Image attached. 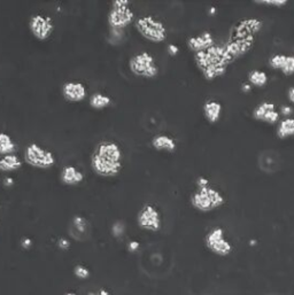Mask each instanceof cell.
Instances as JSON below:
<instances>
[{
    "mask_svg": "<svg viewBox=\"0 0 294 295\" xmlns=\"http://www.w3.org/2000/svg\"><path fill=\"white\" fill-rule=\"evenodd\" d=\"M122 153L118 144L103 140L94 148L91 157V167L100 177H114L122 169Z\"/></svg>",
    "mask_w": 294,
    "mask_h": 295,
    "instance_id": "cell-1",
    "label": "cell"
},
{
    "mask_svg": "<svg viewBox=\"0 0 294 295\" xmlns=\"http://www.w3.org/2000/svg\"><path fill=\"white\" fill-rule=\"evenodd\" d=\"M194 62L200 69L202 76L207 80H215L224 76L229 66L233 63L232 59L227 53L225 44H215L207 51L195 53Z\"/></svg>",
    "mask_w": 294,
    "mask_h": 295,
    "instance_id": "cell-2",
    "label": "cell"
},
{
    "mask_svg": "<svg viewBox=\"0 0 294 295\" xmlns=\"http://www.w3.org/2000/svg\"><path fill=\"white\" fill-rule=\"evenodd\" d=\"M190 201L192 207L198 212L211 213L222 207L225 203V198L218 188L208 185L204 187H197L191 194Z\"/></svg>",
    "mask_w": 294,
    "mask_h": 295,
    "instance_id": "cell-3",
    "label": "cell"
},
{
    "mask_svg": "<svg viewBox=\"0 0 294 295\" xmlns=\"http://www.w3.org/2000/svg\"><path fill=\"white\" fill-rule=\"evenodd\" d=\"M135 27L145 39L152 43H162L167 39V28L162 21L152 15L138 17L135 21Z\"/></svg>",
    "mask_w": 294,
    "mask_h": 295,
    "instance_id": "cell-4",
    "label": "cell"
},
{
    "mask_svg": "<svg viewBox=\"0 0 294 295\" xmlns=\"http://www.w3.org/2000/svg\"><path fill=\"white\" fill-rule=\"evenodd\" d=\"M108 24L111 29L123 30L129 24L134 22L135 14L130 8L129 0H115L108 13Z\"/></svg>",
    "mask_w": 294,
    "mask_h": 295,
    "instance_id": "cell-5",
    "label": "cell"
},
{
    "mask_svg": "<svg viewBox=\"0 0 294 295\" xmlns=\"http://www.w3.org/2000/svg\"><path fill=\"white\" fill-rule=\"evenodd\" d=\"M129 68L134 75L143 78H154L159 75L160 72L155 59L146 51L135 54L129 61Z\"/></svg>",
    "mask_w": 294,
    "mask_h": 295,
    "instance_id": "cell-6",
    "label": "cell"
},
{
    "mask_svg": "<svg viewBox=\"0 0 294 295\" xmlns=\"http://www.w3.org/2000/svg\"><path fill=\"white\" fill-rule=\"evenodd\" d=\"M24 161L37 169H48L55 164V156L51 150L31 143L24 149Z\"/></svg>",
    "mask_w": 294,
    "mask_h": 295,
    "instance_id": "cell-7",
    "label": "cell"
},
{
    "mask_svg": "<svg viewBox=\"0 0 294 295\" xmlns=\"http://www.w3.org/2000/svg\"><path fill=\"white\" fill-rule=\"evenodd\" d=\"M206 247L213 254L220 256V258H226L233 251V246L227 240L225 237V231L223 227L215 226L205 237Z\"/></svg>",
    "mask_w": 294,
    "mask_h": 295,
    "instance_id": "cell-8",
    "label": "cell"
},
{
    "mask_svg": "<svg viewBox=\"0 0 294 295\" xmlns=\"http://www.w3.org/2000/svg\"><path fill=\"white\" fill-rule=\"evenodd\" d=\"M282 156L274 148H265L257 155V167L265 175H275L282 169Z\"/></svg>",
    "mask_w": 294,
    "mask_h": 295,
    "instance_id": "cell-9",
    "label": "cell"
},
{
    "mask_svg": "<svg viewBox=\"0 0 294 295\" xmlns=\"http://www.w3.org/2000/svg\"><path fill=\"white\" fill-rule=\"evenodd\" d=\"M29 29L38 40H46L53 34L54 23L52 17L43 14H36L30 17Z\"/></svg>",
    "mask_w": 294,
    "mask_h": 295,
    "instance_id": "cell-10",
    "label": "cell"
},
{
    "mask_svg": "<svg viewBox=\"0 0 294 295\" xmlns=\"http://www.w3.org/2000/svg\"><path fill=\"white\" fill-rule=\"evenodd\" d=\"M138 225L146 231L156 232L161 227V216L159 210L153 205H145L138 213Z\"/></svg>",
    "mask_w": 294,
    "mask_h": 295,
    "instance_id": "cell-11",
    "label": "cell"
},
{
    "mask_svg": "<svg viewBox=\"0 0 294 295\" xmlns=\"http://www.w3.org/2000/svg\"><path fill=\"white\" fill-rule=\"evenodd\" d=\"M253 118L255 121L267 123V124H278L281 121V114L276 110V105L271 101H263L253 110Z\"/></svg>",
    "mask_w": 294,
    "mask_h": 295,
    "instance_id": "cell-12",
    "label": "cell"
},
{
    "mask_svg": "<svg viewBox=\"0 0 294 295\" xmlns=\"http://www.w3.org/2000/svg\"><path fill=\"white\" fill-rule=\"evenodd\" d=\"M263 28V22L258 19H244L238 22L233 27L232 33H231V38H248L255 37V35L260 33Z\"/></svg>",
    "mask_w": 294,
    "mask_h": 295,
    "instance_id": "cell-13",
    "label": "cell"
},
{
    "mask_svg": "<svg viewBox=\"0 0 294 295\" xmlns=\"http://www.w3.org/2000/svg\"><path fill=\"white\" fill-rule=\"evenodd\" d=\"M62 96L68 103H80L86 98V87L77 80L66 82L62 85Z\"/></svg>",
    "mask_w": 294,
    "mask_h": 295,
    "instance_id": "cell-14",
    "label": "cell"
},
{
    "mask_svg": "<svg viewBox=\"0 0 294 295\" xmlns=\"http://www.w3.org/2000/svg\"><path fill=\"white\" fill-rule=\"evenodd\" d=\"M187 47L190 48V51L193 52V53H199V52L207 51L208 48H211L213 45H215L214 36L211 31H202L199 35H195V36H192L187 39L186 41Z\"/></svg>",
    "mask_w": 294,
    "mask_h": 295,
    "instance_id": "cell-15",
    "label": "cell"
},
{
    "mask_svg": "<svg viewBox=\"0 0 294 295\" xmlns=\"http://www.w3.org/2000/svg\"><path fill=\"white\" fill-rule=\"evenodd\" d=\"M269 66L274 70H278L283 75H294V55L286 54H274L268 60Z\"/></svg>",
    "mask_w": 294,
    "mask_h": 295,
    "instance_id": "cell-16",
    "label": "cell"
},
{
    "mask_svg": "<svg viewBox=\"0 0 294 295\" xmlns=\"http://www.w3.org/2000/svg\"><path fill=\"white\" fill-rule=\"evenodd\" d=\"M69 233H71L72 238L78 241H84L89 239L91 233L89 221L83 216H75L72 220L71 226H69Z\"/></svg>",
    "mask_w": 294,
    "mask_h": 295,
    "instance_id": "cell-17",
    "label": "cell"
},
{
    "mask_svg": "<svg viewBox=\"0 0 294 295\" xmlns=\"http://www.w3.org/2000/svg\"><path fill=\"white\" fill-rule=\"evenodd\" d=\"M60 181L65 185L75 186L84 181V174L74 166H65L60 171Z\"/></svg>",
    "mask_w": 294,
    "mask_h": 295,
    "instance_id": "cell-18",
    "label": "cell"
},
{
    "mask_svg": "<svg viewBox=\"0 0 294 295\" xmlns=\"http://www.w3.org/2000/svg\"><path fill=\"white\" fill-rule=\"evenodd\" d=\"M152 146L159 152L173 153L177 148V143L171 136L156 135L152 139Z\"/></svg>",
    "mask_w": 294,
    "mask_h": 295,
    "instance_id": "cell-19",
    "label": "cell"
},
{
    "mask_svg": "<svg viewBox=\"0 0 294 295\" xmlns=\"http://www.w3.org/2000/svg\"><path fill=\"white\" fill-rule=\"evenodd\" d=\"M202 111H204L205 118L207 119L208 123L211 124H215L220 121V116H222V105L218 101L214 100H207L202 106Z\"/></svg>",
    "mask_w": 294,
    "mask_h": 295,
    "instance_id": "cell-20",
    "label": "cell"
},
{
    "mask_svg": "<svg viewBox=\"0 0 294 295\" xmlns=\"http://www.w3.org/2000/svg\"><path fill=\"white\" fill-rule=\"evenodd\" d=\"M22 167V160L15 154L3 155L0 157V170L3 173H12L19 170Z\"/></svg>",
    "mask_w": 294,
    "mask_h": 295,
    "instance_id": "cell-21",
    "label": "cell"
},
{
    "mask_svg": "<svg viewBox=\"0 0 294 295\" xmlns=\"http://www.w3.org/2000/svg\"><path fill=\"white\" fill-rule=\"evenodd\" d=\"M276 135L279 139H288L294 137V117H288L279 121Z\"/></svg>",
    "mask_w": 294,
    "mask_h": 295,
    "instance_id": "cell-22",
    "label": "cell"
},
{
    "mask_svg": "<svg viewBox=\"0 0 294 295\" xmlns=\"http://www.w3.org/2000/svg\"><path fill=\"white\" fill-rule=\"evenodd\" d=\"M248 84L254 87H264L268 84L269 77L267 73L260 69H253L247 75Z\"/></svg>",
    "mask_w": 294,
    "mask_h": 295,
    "instance_id": "cell-23",
    "label": "cell"
},
{
    "mask_svg": "<svg viewBox=\"0 0 294 295\" xmlns=\"http://www.w3.org/2000/svg\"><path fill=\"white\" fill-rule=\"evenodd\" d=\"M16 150V144L14 143L8 133L0 132V155H9Z\"/></svg>",
    "mask_w": 294,
    "mask_h": 295,
    "instance_id": "cell-24",
    "label": "cell"
},
{
    "mask_svg": "<svg viewBox=\"0 0 294 295\" xmlns=\"http://www.w3.org/2000/svg\"><path fill=\"white\" fill-rule=\"evenodd\" d=\"M111 104L110 97L106 96V94H103L100 92L94 93L90 98V106L93 108V110L100 111L104 110V108H107Z\"/></svg>",
    "mask_w": 294,
    "mask_h": 295,
    "instance_id": "cell-25",
    "label": "cell"
},
{
    "mask_svg": "<svg viewBox=\"0 0 294 295\" xmlns=\"http://www.w3.org/2000/svg\"><path fill=\"white\" fill-rule=\"evenodd\" d=\"M255 3L260 6H265V7H274V8H282L288 5V1L286 0H257Z\"/></svg>",
    "mask_w": 294,
    "mask_h": 295,
    "instance_id": "cell-26",
    "label": "cell"
},
{
    "mask_svg": "<svg viewBox=\"0 0 294 295\" xmlns=\"http://www.w3.org/2000/svg\"><path fill=\"white\" fill-rule=\"evenodd\" d=\"M74 273H75V276L79 279H86V278H89V276H90L89 269L82 264H78L75 266V269H74Z\"/></svg>",
    "mask_w": 294,
    "mask_h": 295,
    "instance_id": "cell-27",
    "label": "cell"
},
{
    "mask_svg": "<svg viewBox=\"0 0 294 295\" xmlns=\"http://www.w3.org/2000/svg\"><path fill=\"white\" fill-rule=\"evenodd\" d=\"M124 230H125V227H124V225L121 222L115 223L114 226H113V234H114V237L120 238L122 236V234L124 233Z\"/></svg>",
    "mask_w": 294,
    "mask_h": 295,
    "instance_id": "cell-28",
    "label": "cell"
},
{
    "mask_svg": "<svg viewBox=\"0 0 294 295\" xmlns=\"http://www.w3.org/2000/svg\"><path fill=\"white\" fill-rule=\"evenodd\" d=\"M283 116H285V118L291 117V115L293 114V108L292 106H289V105H285V106H282L281 108V113H279Z\"/></svg>",
    "mask_w": 294,
    "mask_h": 295,
    "instance_id": "cell-29",
    "label": "cell"
},
{
    "mask_svg": "<svg viewBox=\"0 0 294 295\" xmlns=\"http://www.w3.org/2000/svg\"><path fill=\"white\" fill-rule=\"evenodd\" d=\"M58 246L60 249H64V251H66V249H68L69 247H71V242H69L68 239L60 238L58 241Z\"/></svg>",
    "mask_w": 294,
    "mask_h": 295,
    "instance_id": "cell-30",
    "label": "cell"
},
{
    "mask_svg": "<svg viewBox=\"0 0 294 295\" xmlns=\"http://www.w3.org/2000/svg\"><path fill=\"white\" fill-rule=\"evenodd\" d=\"M208 185H211L208 178L201 176L197 179V187H204V186H208Z\"/></svg>",
    "mask_w": 294,
    "mask_h": 295,
    "instance_id": "cell-31",
    "label": "cell"
},
{
    "mask_svg": "<svg viewBox=\"0 0 294 295\" xmlns=\"http://www.w3.org/2000/svg\"><path fill=\"white\" fill-rule=\"evenodd\" d=\"M168 53H169L171 57H176V55L180 53V48H178L176 45L170 44L169 46H168Z\"/></svg>",
    "mask_w": 294,
    "mask_h": 295,
    "instance_id": "cell-32",
    "label": "cell"
},
{
    "mask_svg": "<svg viewBox=\"0 0 294 295\" xmlns=\"http://www.w3.org/2000/svg\"><path fill=\"white\" fill-rule=\"evenodd\" d=\"M21 245H22V247L24 249H29L31 246H33V240H31L30 238L26 237V238H23L22 240H21Z\"/></svg>",
    "mask_w": 294,
    "mask_h": 295,
    "instance_id": "cell-33",
    "label": "cell"
},
{
    "mask_svg": "<svg viewBox=\"0 0 294 295\" xmlns=\"http://www.w3.org/2000/svg\"><path fill=\"white\" fill-rule=\"evenodd\" d=\"M139 246H141V244L138 241H130L128 245V248L130 252H136L139 249Z\"/></svg>",
    "mask_w": 294,
    "mask_h": 295,
    "instance_id": "cell-34",
    "label": "cell"
},
{
    "mask_svg": "<svg viewBox=\"0 0 294 295\" xmlns=\"http://www.w3.org/2000/svg\"><path fill=\"white\" fill-rule=\"evenodd\" d=\"M288 99L290 103L294 105V86H291L288 90Z\"/></svg>",
    "mask_w": 294,
    "mask_h": 295,
    "instance_id": "cell-35",
    "label": "cell"
},
{
    "mask_svg": "<svg viewBox=\"0 0 294 295\" xmlns=\"http://www.w3.org/2000/svg\"><path fill=\"white\" fill-rule=\"evenodd\" d=\"M89 295H110V292H107L106 290H99V291H97V292L90 293Z\"/></svg>",
    "mask_w": 294,
    "mask_h": 295,
    "instance_id": "cell-36",
    "label": "cell"
},
{
    "mask_svg": "<svg viewBox=\"0 0 294 295\" xmlns=\"http://www.w3.org/2000/svg\"><path fill=\"white\" fill-rule=\"evenodd\" d=\"M3 184H5L6 186H12V185H14V179L10 177H7L5 179V182H3Z\"/></svg>",
    "mask_w": 294,
    "mask_h": 295,
    "instance_id": "cell-37",
    "label": "cell"
},
{
    "mask_svg": "<svg viewBox=\"0 0 294 295\" xmlns=\"http://www.w3.org/2000/svg\"><path fill=\"white\" fill-rule=\"evenodd\" d=\"M251 85L250 84H244L243 85V91H245V92H248V91H251Z\"/></svg>",
    "mask_w": 294,
    "mask_h": 295,
    "instance_id": "cell-38",
    "label": "cell"
},
{
    "mask_svg": "<svg viewBox=\"0 0 294 295\" xmlns=\"http://www.w3.org/2000/svg\"><path fill=\"white\" fill-rule=\"evenodd\" d=\"M65 295H77V294L74 293V292H68V293H66Z\"/></svg>",
    "mask_w": 294,
    "mask_h": 295,
    "instance_id": "cell-39",
    "label": "cell"
},
{
    "mask_svg": "<svg viewBox=\"0 0 294 295\" xmlns=\"http://www.w3.org/2000/svg\"><path fill=\"white\" fill-rule=\"evenodd\" d=\"M265 295H279V294H277V293H268V294H265Z\"/></svg>",
    "mask_w": 294,
    "mask_h": 295,
    "instance_id": "cell-40",
    "label": "cell"
}]
</instances>
